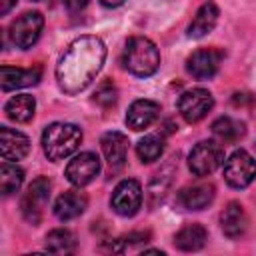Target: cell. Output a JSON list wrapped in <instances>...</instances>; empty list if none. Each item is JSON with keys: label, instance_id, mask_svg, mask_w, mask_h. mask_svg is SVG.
<instances>
[{"label": "cell", "instance_id": "6da1fadb", "mask_svg": "<svg viewBox=\"0 0 256 256\" xmlns=\"http://www.w3.org/2000/svg\"><path fill=\"white\" fill-rule=\"evenodd\" d=\"M106 60V46L98 36H80L68 44L56 66V80L64 94H78L92 84Z\"/></svg>", "mask_w": 256, "mask_h": 256}, {"label": "cell", "instance_id": "7a4b0ae2", "mask_svg": "<svg viewBox=\"0 0 256 256\" xmlns=\"http://www.w3.org/2000/svg\"><path fill=\"white\" fill-rule=\"evenodd\" d=\"M122 66L134 76H152L160 66V52L150 38L132 36L122 52Z\"/></svg>", "mask_w": 256, "mask_h": 256}, {"label": "cell", "instance_id": "3957f363", "mask_svg": "<svg viewBox=\"0 0 256 256\" xmlns=\"http://www.w3.org/2000/svg\"><path fill=\"white\" fill-rule=\"evenodd\" d=\"M82 142V130L70 122H52L42 132V150L48 160L68 158Z\"/></svg>", "mask_w": 256, "mask_h": 256}, {"label": "cell", "instance_id": "277c9868", "mask_svg": "<svg viewBox=\"0 0 256 256\" xmlns=\"http://www.w3.org/2000/svg\"><path fill=\"white\" fill-rule=\"evenodd\" d=\"M224 164V148L214 140L198 142L188 154V168L194 176H208Z\"/></svg>", "mask_w": 256, "mask_h": 256}, {"label": "cell", "instance_id": "5b68a950", "mask_svg": "<svg viewBox=\"0 0 256 256\" xmlns=\"http://www.w3.org/2000/svg\"><path fill=\"white\" fill-rule=\"evenodd\" d=\"M48 198H50V180L44 176L32 180V184L26 188V192L20 200L24 220L30 222L32 226H38L42 220L44 208L48 204Z\"/></svg>", "mask_w": 256, "mask_h": 256}, {"label": "cell", "instance_id": "8992f818", "mask_svg": "<svg viewBox=\"0 0 256 256\" xmlns=\"http://www.w3.org/2000/svg\"><path fill=\"white\" fill-rule=\"evenodd\" d=\"M42 28H44V16L40 12H24L10 24L8 34L16 48L28 50L38 42Z\"/></svg>", "mask_w": 256, "mask_h": 256}, {"label": "cell", "instance_id": "52a82bcc", "mask_svg": "<svg viewBox=\"0 0 256 256\" xmlns=\"http://www.w3.org/2000/svg\"><path fill=\"white\" fill-rule=\"evenodd\" d=\"M214 108V98L206 88H192L186 90L178 98V112L188 124H196L202 118L208 116V112Z\"/></svg>", "mask_w": 256, "mask_h": 256}, {"label": "cell", "instance_id": "ba28073f", "mask_svg": "<svg viewBox=\"0 0 256 256\" xmlns=\"http://www.w3.org/2000/svg\"><path fill=\"white\" fill-rule=\"evenodd\" d=\"M256 178V160L246 150H236L224 162V180L232 188H246Z\"/></svg>", "mask_w": 256, "mask_h": 256}, {"label": "cell", "instance_id": "9c48e42d", "mask_svg": "<svg viewBox=\"0 0 256 256\" xmlns=\"http://www.w3.org/2000/svg\"><path fill=\"white\" fill-rule=\"evenodd\" d=\"M110 204H112L116 214H120V216H134L140 210V206H142V186H140V182L134 180V178L122 180L114 188Z\"/></svg>", "mask_w": 256, "mask_h": 256}, {"label": "cell", "instance_id": "30bf717a", "mask_svg": "<svg viewBox=\"0 0 256 256\" xmlns=\"http://www.w3.org/2000/svg\"><path fill=\"white\" fill-rule=\"evenodd\" d=\"M222 58H224V52L218 48H200L188 56L186 70L196 80H208L218 72Z\"/></svg>", "mask_w": 256, "mask_h": 256}, {"label": "cell", "instance_id": "8fae6325", "mask_svg": "<svg viewBox=\"0 0 256 256\" xmlns=\"http://www.w3.org/2000/svg\"><path fill=\"white\" fill-rule=\"evenodd\" d=\"M98 172H100V158L94 152H80L68 162L64 176L68 178V182L80 188L90 184L98 176Z\"/></svg>", "mask_w": 256, "mask_h": 256}, {"label": "cell", "instance_id": "7c38bea8", "mask_svg": "<svg viewBox=\"0 0 256 256\" xmlns=\"http://www.w3.org/2000/svg\"><path fill=\"white\" fill-rule=\"evenodd\" d=\"M42 76V68L34 66V68H16V66H2L0 68V86L4 92L10 90H18V88H26V86H34L38 84Z\"/></svg>", "mask_w": 256, "mask_h": 256}, {"label": "cell", "instance_id": "4fadbf2b", "mask_svg": "<svg viewBox=\"0 0 256 256\" xmlns=\"http://www.w3.org/2000/svg\"><path fill=\"white\" fill-rule=\"evenodd\" d=\"M30 152V140L20 130L2 126L0 128V154L8 162L22 160Z\"/></svg>", "mask_w": 256, "mask_h": 256}, {"label": "cell", "instance_id": "5bb4252c", "mask_svg": "<svg viewBox=\"0 0 256 256\" xmlns=\"http://www.w3.org/2000/svg\"><path fill=\"white\" fill-rule=\"evenodd\" d=\"M160 116V104L154 100H136L130 104L126 112V124L128 128L140 132L148 126H152Z\"/></svg>", "mask_w": 256, "mask_h": 256}, {"label": "cell", "instance_id": "9a60e30c", "mask_svg": "<svg viewBox=\"0 0 256 256\" xmlns=\"http://www.w3.org/2000/svg\"><path fill=\"white\" fill-rule=\"evenodd\" d=\"M100 146H102V154L108 162V166L112 170H120L126 162V154H128V138L126 134L122 132H106L100 140Z\"/></svg>", "mask_w": 256, "mask_h": 256}, {"label": "cell", "instance_id": "2e32d148", "mask_svg": "<svg viewBox=\"0 0 256 256\" xmlns=\"http://www.w3.org/2000/svg\"><path fill=\"white\" fill-rule=\"evenodd\" d=\"M88 206V196L80 190H66L54 202V216L62 222L78 218Z\"/></svg>", "mask_w": 256, "mask_h": 256}, {"label": "cell", "instance_id": "e0dca14e", "mask_svg": "<svg viewBox=\"0 0 256 256\" xmlns=\"http://www.w3.org/2000/svg\"><path fill=\"white\" fill-rule=\"evenodd\" d=\"M220 226H222V232L228 238H232V240L240 238L246 232V228H248V216H246V212H244V208H242L240 202H230L222 210V214H220Z\"/></svg>", "mask_w": 256, "mask_h": 256}, {"label": "cell", "instance_id": "ac0fdd59", "mask_svg": "<svg viewBox=\"0 0 256 256\" xmlns=\"http://www.w3.org/2000/svg\"><path fill=\"white\" fill-rule=\"evenodd\" d=\"M218 16H220L218 6H216L212 0H206V2L198 8L196 16L192 18V22H190V26H188V36H190V38H202V36H206L208 32L214 30V26H216V22H218Z\"/></svg>", "mask_w": 256, "mask_h": 256}, {"label": "cell", "instance_id": "d6986e66", "mask_svg": "<svg viewBox=\"0 0 256 256\" xmlns=\"http://www.w3.org/2000/svg\"><path fill=\"white\" fill-rule=\"evenodd\" d=\"M216 196V188L210 182H198L194 186H188L180 192V202L188 210H204L212 204Z\"/></svg>", "mask_w": 256, "mask_h": 256}, {"label": "cell", "instance_id": "ffe728a7", "mask_svg": "<svg viewBox=\"0 0 256 256\" xmlns=\"http://www.w3.org/2000/svg\"><path fill=\"white\" fill-rule=\"evenodd\" d=\"M208 240V232L202 224L198 222H192V224H186L184 228H180L174 236V246L178 250H184V252H194V250H200Z\"/></svg>", "mask_w": 256, "mask_h": 256}, {"label": "cell", "instance_id": "44dd1931", "mask_svg": "<svg viewBox=\"0 0 256 256\" xmlns=\"http://www.w3.org/2000/svg\"><path fill=\"white\" fill-rule=\"evenodd\" d=\"M4 112L10 120H14L18 124L30 122L34 118V112H36V100L30 94H16L6 102Z\"/></svg>", "mask_w": 256, "mask_h": 256}, {"label": "cell", "instance_id": "7402d4cb", "mask_svg": "<svg viewBox=\"0 0 256 256\" xmlns=\"http://www.w3.org/2000/svg\"><path fill=\"white\" fill-rule=\"evenodd\" d=\"M244 132H246L244 122L230 116H220L218 120L212 122V134L222 142H236L238 138L244 136Z\"/></svg>", "mask_w": 256, "mask_h": 256}, {"label": "cell", "instance_id": "603a6c76", "mask_svg": "<svg viewBox=\"0 0 256 256\" xmlns=\"http://www.w3.org/2000/svg\"><path fill=\"white\" fill-rule=\"evenodd\" d=\"M46 250L52 254H72L76 250V236L66 228H56L46 234Z\"/></svg>", "mask_w": 256, "mask_h": 256}, {"label": "cell", "instance_id": "cb8c5ba5", "mask_svg": "<svg viewBox=\"0 0 256 256\" xmlns=\"http://www.w3.org/2000/svg\"><path fill=\"white\" fill-rule=\"evenodd\" d=\"M22 182H24V170L6 160L0 168V192L4 196H10L20 190Z\"/></svg>", "mask_w": 256, "mask_h": 256}, {"label": "cell", "instance_id": "d4e9b609", "mask_svg": "<svg viewBox=\"0 0 256 256\" xmlns=\"http://www.w3.org/2000/svg\"><path fill=\"white\" fill-rule=\"evenodd\" d=\"M162 152H164V136L160 134H148L136 144V154L140 162H146V164L158 160Z\"/></svg>", "mask_w": 256, "mask_h": 256}, {"label": "cell", "instance_id": "484cf974", "mask_svg": "<svg viewBox=\"0 0 256 256\" xmlns=\"http://www.w3.org/2000/svg\"><path fill=\"white\" fill-rule=\"evenodd\" d=\"M94 102H98L104 108H110L112 104H116V88L112 82H104L98 86V90L94 92Z\"/></svg>", "mask_w": 256, "mask_h": 256}, {"label": "cell", "instance_id": "4316f807", "mask_svg": "<svg viewBox=\"0 0 256 256\" xmlns=\"http://www.w3.org/2000/svg\"><path fill=\"white\" fill-rule=\"evenodd\" d=\"M64 2V6L70 10V12H78V10H82L86 4H88V0H62Z\"/></svg>", "mask_w": 256, "mask_h": 256}, {"label": "cell", "instance_id": "83f0119b", "mask_svg": "<svg viewBox=\"0 0 256 256\" xmlns=\"http://www.w3.org/2000/svg\"><path fill=\"white\" fill-rule=\"evenodd\" d=\"M16 2H18V0H0V14L6 16V14L16 6Z\"/></svg>", "mask_w": 256, "mask_h": 256}, {"label": "cell", "instance_id": "f1b7e54d", "mask_svg": "<svg viewBox=\"0 0 256 256\" xmlns=\"http://www.w3.org/2000/svg\"><path fill=\"white\" fill-rule=\"evenodd\" d=\"M104 6H108V8H116V6H122L126 0H100Z\"/></svg>", "mask_w": 256, "mask_h": 256}, {"label": "cell", "instance_id": "f546056e", "mask_svg": "<svg viewBox=\"0 0 256 256\" xmlns=\"http://www.w3.org/2000/svg\"><path fill=\"white\" fill-rule=\"evenodd\" d=\"M34 2H38V0H34Z\"/></svg>", "mask_w": 256, "mask_h": 256}]
</instances>
